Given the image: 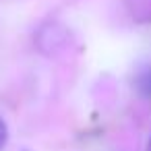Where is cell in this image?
<instances>
[{"label":"cell","mask_w":151,"mask_h":151,"mask_svg":"<svg viewBox=\"0 0 151 151\" xmlns=\"http://www.w3.org/2000/svg\"><path fill=\"white\" fill-rule=\"evenodd\" d=\"M134 89L143 97L151 99V66H147V68H143V70L137 73V77H134Z\"/></svg>","instance_id":"obj_1"},{"label":"cell","mask_w":151,"mask_h":151,"mask_svg":"<svg viewBox=\"0 0 151 151\" xmlns=\"http://www.w3.org/2000/svg\"><path fill=\"white\" fill-rule=\"evenodd\" d=\"M6 141H9V126H6V122L2 118H0V151L6 147Z\"/></svg>","instance_id":"obj_2"},{"label":"cell","mask_w":151,"mask_h":151,"mask_svg":"<svg viewBox=\"0 0 151 151\" xmlns=\"http://www.w3.org/2000/svg\"><path fill=\"white\" fill-rule=\"evenodd\" d=\"M147 151H151V139H149V143H147Z\"/></svg>","instance_id":"obj_3"}]
</instances>
